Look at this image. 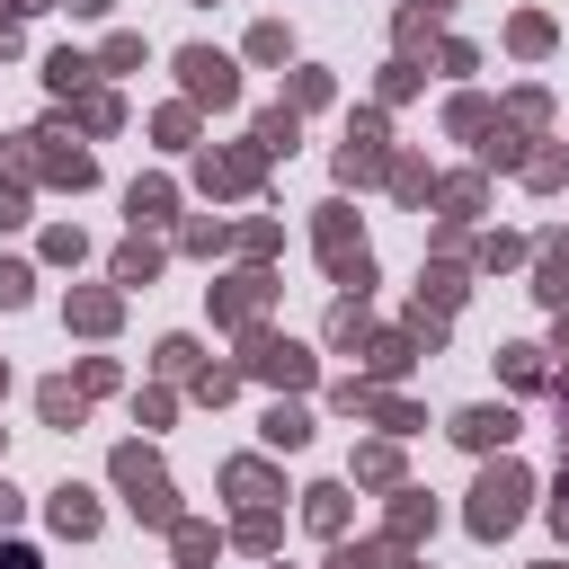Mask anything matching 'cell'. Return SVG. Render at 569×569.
<instances>
[{
    "label": "cell",
    "mask_w": 569,
    "mask_h": 569,
    "mask_svg": "<svg viewBox=\"0 0 569 569\" xmlns=\"http://www.w3.org/2000/svg\"><path fill=\"white\" fill-rule=\"evenodd\" d=\"M516 516H525V472H516V463L480 472V489H472V534H508Z\"/></svg>",
    "instance_id": "1"
},
{
    "label": "cell",
    "mask_w": 569,
    "mask_h": 569,
    "mask_svg": "<svg viewBox=\"0 0 569 569\" xmlns=\"http://www.w3.org/2000/svg\"><path fill=\"white\" fill-rule=\"evenodd\" d=\"M116 480L133 489V508L152 516V525H170V480H161V463L142 454V445H125V454H116Z\"/></svg>",
    "instance_id": "2"
},
{
    "label": "cell",
    "mask_w": 569,
    "mask_h": 569,
    "mask_svg": "<svg viewBox=\"0 0 569 569\" xmlns=\"http://www.w3.org/2000/svg\"><path fill=\"white\" fill-rule=\"evenodd\" d=\"M178 71H187V98H213V107H232V98H241L232 62H223V54H205V45H196V54H178Z\"/></svg>",
    "instance_id": "3"
},
{
    "label": "cell",
    "mask_w": 569,
    "mask_h": 569,
    "mask_svg": "<svg viewBox=\"0 0 569 569\" xmlns=\"http://www.w3.org/2000/svg\"><path fill=\"white\" fill-rule=\"evenodd\" d=\"M454 437H463L472 454H489V445H508V437H516V409H463V418H454Z\"/></svg>",
    "instance_id": "4"
},
{
    "label": "cell",
    "mask_w": 569,
    "mask_h": 569,
    "mask_svg": "<svg viewBox=\"0 0 569 569\" xmlns=\"http://www.w3.org/2000/svg\"><path fill=\"white\" fill-rule=\"evenodd\" d=\"M258 374H267V383H303V374H312V356H303V347H276V338H267V347H258Z\"/></svg>",
    "instance_id": "5"
},
{
    "label": "cell",
    "mask_w": 569,
    "mask_h": 569,
    "mask_svg": "<svg viewBox=\"0 0 569 569\" xmlns=\"http://www.w3.org/2000/svg\"><path fill=\"white\" fill-rule=\"evenodd\" d=\"M54 525H62V534H98V508H90V489H62V498H54Z\"/></svg>",
    "instance_id": "6"
},
{
    "label": "cell",
    "mask_w": 569,
    "mask_h": 569,
    "mask_svg": "<svg viewBox=\"0 0 569 569\" xmlns=\"http://www.w3.org/2000/svg\"><path fill=\"white\" fill-rule=\"evenodd\" d=\"M303 516H312L321 534H338V525H347V489H312V508H303Z\"/></svg>",
    "instance_id": "7"
},
{
    "label": "cell",
    "mask_w": 569,
    "mask_h": 569,
    "mask_svg": "<svg viewBox=\"0 0 569 569\" xmlns=\"http://www.w3.org/2000/svg\"><path fill=\"white\" fill-rule=\"evenodd\" d=\"M329 569H392V551H383V543H338Z\"/></svg>",
    "instance_id": "8"
},
{
    "label": "cell",
    "mask_w": 569,
    "mask_h": 569,
    "mask_svg": "<svg viewBox=\"0 0 569 569\" xmlns=\"http://www.w3.org/2000/svg\"><path fill=\"white\" fill-rule=\"evenodd\" d=\"M303 437H312L303 409H267V445H303Z\"/></svg>",
    "instance_id": "9"
},
{
    "label": "cell",
    "mask_w": 569,
    "mask_h": 569,
    "mask_svg": "<svg viewBox=\"0 0 569 569\" xmlns=\"http://www.w3.org/2000/svg\"><path fill=\"white\" fill-rule=\"evenodd\" d=\"M125 205H133V223H161V213H170V187H161V178H152V187L133 178V196H125Z\"/></svg>",
    "instance_id": "10"
},
{
    "label": "cell",
    "mask_w": 569,
    "mask_h": 569,
    "mask_svg": "<svg viewBox=\"0 0 569 569\" xmlns=\"http://www.w3.org/2000/svg\"><path fill=\"white\" fill-rule=\"evenodd\" d=\"M45 418H54V427H81V392H71V383H45Z\"/></svg>",
    "instance_id": "11"
},
{
    "label": "cell",
    "mask_w": 569,
    "mask_h": 569,
    "mask_svg": "<svg viewBox=\"0 0 569 569\" xmlns=\"http://www.w3.org/2000/svg\"><path fill=\"white\" fill-rule=\"evenodd\" d=\"M152 267H161V249H142V241H133V249H116V284H142Z\"/></svg>",
    "instance_id": "12"
},
{
    "label": "cell",
    "mask_w": 569,
    "mask_h": 569,
    "mask_svg": "<svg viewBox=\"0 0 569 569\" xmlns=\"http://www.w3.org/2000/svg\"><path fill=\"white\" fill-rule=\"evenodd\" d=\"M543 303H569V249L543 258Z\"/></svg>",
    "instance_id": "13"
},
{
    "label": "cell",
    "mask_w": 569,
    "mask_h": 569,
    "mask_svg": "<svg viewBox=\"0 0 569 569\" xmlns=\"http://www.w3.org/2000/svg\"><path fill=\"white\" fill-rule=\"evenodd\" d=\"M45 81H54V90H81V81H90V62H81V54H54V62H45Z\"/></svg>",
    "instance_id": "14"
},
{
    "label": "cell",
    "mask_w": 569,
    "mask_h": 569,
    "mask_svg": "<svg viewBox=\"0 0 569 569\" xmlns=\"http://www.w3.org/2000/svg\"><path fill=\"white\" fill-rule=\"evenodd\" d=\"M258 142H294V107H267L258 116Z\"/></svg>",
    "instance_id": "15"
},
{
    "label": "cell",
    "mask_w": 569,
    "mask_h": 569,
    "mask_svg": "<svg viewBox=\"0 0 569 569\" xmlns=\"http://www.w3.org/2000/svg\"><path fill=\"white\" fill-rule=\"evenodd\" d=\"M508 383H543V356L534 347H508Z\"/></svg>",
    "instance_id": "16"
},
{
    "label": "cell",
    "mask_w": 569,
    "mask_h": 569,
    "mask_svg": "<svg viewBox=\"0 0 569 569\" xmlns=\"http://www.w3.org/2000/svg\"><path fill=\"white\" fill-rule=\"evenodd\" d=\"M0 303H10V312L27 303V267H19V258H10V267H0Z\"/></svg>",
    "instance_id": "17"
},
{
    "label": "cell",
    "mask_w": 569,
    "mask_h": 569,
    "mask_svg": "<svg viewBox=\"0 0 569 569\" xmlns=\"http://www.w3.org/2000/svg\"><path fill=\"white\" fill-rule=\"evenodd\" d=\"M19 213H27V196H19V187H0V232H10Z\"/></svg>",
    "instance_id": "18"
},
{
    "label": "cell",
    "mask_w": 569,
    "mask_h": 569,
    "mask_svg": "<svg viewBox=\"0 0 569 569\" xmlns=\"http://www.w3.org/2000/svg\"><path fill=\"white\" fill-rule=\"evenodd\" d=\"M0 569H36V551H19V543H0Z\"/></svg>",
    "instance_id": "19"
},
{
    "label": "cell",
    "mask_w": 569,
    "mask_h": 569,
    "mask_svg": "<svg viewBox=\"0 0 569 569\" xmlns=\"http://www.w3.org/2000/svg\"><path fill=\"white\" fill-rule=\"evenodd\" d=\"M551 525L569 534V472H560V498H551Z\"/></svg>",
    "instance_id": "20"
},
{
    "label": "cell",
    "mask_w": 569,
    "mask_h": 569,
    "mask_svg": "<svg viewBox=\"0 0 569 569\" xmlns=\"http://www.w3.org/2000/svg\"><path fill=\"white\" fill-rule=\"evenodd\" d=\"M71 10H81V19H98V10H107V0H71Z\"/></svg>",
    "instance_id": "21"
},
{
    "label": "cell",
    "mask_w": 569,
    "mask_h": 569,
    "mask_svg": "<svg viewBox=\"0 0 569 569\" xmlns=\"http://www.w3.org/2000/svg\"><path fill=\"white\" fill-rule=\"evenodd\" d=\"M0 525H10V489H0Z\"/></svg>",
    "instance_id": "22"
},
{
    "label": "cell",
    "mask_w": 569,
    "mask_h": 569,
    "mask_svg": "<svg viewBox=\"0 0 569 569\" xmlns=\"http://www.w3.org/2000/svg\"><path fill=\"white\" fill-rule=\"evenodd\" d=\"M19 10H45V0H19Z\"/></svg>",
    "instance_id": "23"
},
{
    "label": "cell",
    "mask_w": 569,
    "mask_h": 569,
    "mask_svg": "<svg viewBox=\"0 0 569 569\" xmlns=\"http://www.w3.org/2000/svg\"><path fill=\"white\" fill-rule=\"evenodd\" d=\"M0 392H10V374H0Z\"/></svg>",
    "instance_id": "24"
}]
</instances>
